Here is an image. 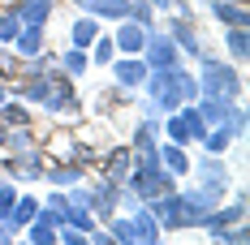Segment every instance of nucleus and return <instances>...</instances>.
Instances as JSON below:
<instances>
[{"mask_svg":"<svg viewBox=\"0 0 250 245\" xmlns=\"http://www.w3.org/2000/svg\"><path fill=\"white\" fill-rule=\"evenodd\" d=\"M95 60H112V39H100L95 43Z\"/></svg>","mask_w":250,"mask_h":245,"instance_id":"obj_26","label":"nucleus"},{"mask_svg":"<svg viewBox=\"0 0 250 245\" xmlns=\"http://www.w3.org/2000/svg\"><path fill=\"white\" fill-rule=\"evenodd\" d=\"M95 35H100V30H95V18H82V22L74 26V48H91V43H95Z\"/></svg>","mask_w":250,"mask_h":245,"instance_id":"obj_18","label":"nucleus"},{"mask_svg":"<svg viewBox=\"0 0 250 245\" xmlns=\"http://www.w3.org/2000/svg\"><path fill=\"white\" fill-rule=\"evenodd\" d=\"M143 52H147L151 69H173L177 65V43H168L164 35H151L147 43H143Z\"/></svg>","mask_w":250,"mask_h":245,"instance_id":"obj_5","label":"nucleus"},{"mask_svg":"<svg viewBox=\"0 0 250 245\" xmlns=\"http://www.w3.org/2000/svg\"><path fill=\"white\" fill-rule=\"evenodd\" d=\"M61 65H65V74H82V69H86V52H82V48L65 52V56H61Z\"/></svg>","mask_w":250,"mask_h":245,"instance_id":"obj_21","label":"nucleus"},{"mask_svg":"<svg viewBox=\"0 0 250 245\" xmlns=\"http://www.w3.org/2000/svg\"><path fill=\"white\" fill-rule=\"evenodd\" d=\"M112 241H134V224L129 220H112Z\"/></svg>","mask_w":250,"mask_h":245,"instance_id":"obj_24","label":"nucleus"},{"mask_svg":"<svg viewBox=\"0 0 250 245\" xmlns=\"http://www.w3.org/2000/svg\"><path fill=\"white\" fill-rule=\"evenodd\" d=\"M151 4H173V0H151Z\"/></svg>","mask_w":250,"mask_h":245,"instance_id":"obj_29","label":"nucleus"},{"mask_svg":"<svg viewBox=\"0 0 250 245\" xmlns=\"http://www.w3.org/2000/svg\"><path fill=\"white\" fill-rule=\"evenodd\" d=\"M35 215H39V202H35V198H22V202H13V211H9V224H13V232H18L22 224H30Z\"/></svg>","mask_w":250,"mask_h":245,"instance_id":"obj_14","label":"nucleus"},{"mask_svg":"<svg viewBox=\"0 0 250 245\" xmlns=\"http://www.w3.org/2000/svg\"><path fill=\"white\" fill-rule=\"evenodd\" d=\"M216 18L229 22V26H246V22H250L246 4H233V0H216Z\"/></svg>","mask_w":250,"mask_h":245,"instance_id":"obj_11","label":"nucleus"},{"mask_svg":"<svg viewBox=\"0 0 250 245\" xmlns=\"http://www.w3.org/2000/svg\"><path fill=\"white\" fill-rule=\"evenodd\" d=\"M203 142H207V151H225L229 142H233V133H229L225 125H220V129H211V133H203Z\"/></svg>","mask_w":250,"mask_h":245,"instance_id":"obj_22","label":"nucleus"},{"mask_svg":"<svg viewBox=\"0 0 250 245\" xmlns=\"http://www.w3.org/2000/svg\"><path fill=\"white\" fill-rule=\"evenodd\" d=\"M112 202H117V185H112V181H108V185H100V194H91V207H95V211H100L104 220H108V215H112V211H117V207H112Z\"/></svg>","mask_w":250,"mask_h":245,"instance_id":"obj_16","label":"nucleus"},{"mask_svg":"<svg viewBox=\"0 0 250 245\" xmlns=\"http://www.w3.org/2000/svg\"><path fill=\"white\" fill-rule=\"evenodd\" d=\"M134 189H138V198H160V194H168V189H173V172H160V168L134 172Z\"/></svg>","mask_w":250,"mask_h":245,"instance_id":"obj_4","label":"nucleus"},{"mask_svg":"<svg viewBox=\"0 0 250 245\" xmlns=\"http://www.w3.org/2000/svg\"><path fill=\"white\" fill-rule=\"evenodd\" d=\"M129 172H134V155H129V151H117V155L108 159V181H112V185H121Z\"/></svg>","mask_w":250,"mask_h":245,"instance_id":"obj_13","label":"nucleus"},{"mask_svg":"<svg viewBox=\"0 0 250 245\" xmlns=\"http://www.w3.org/2000/svg\"><path fill=\"white\" fill-rule=\"evenodd\" d=\"M233 4H250V0H233Z\"/></svg>","mask_w":250,"mask_h":245,"instance_id":"obj_30","label":"nucleus"},{"mask_svg":"<svg viewBox=\"0 0 250 245\" xmlns=\"http://www.w3.org/2000/svg\"><path fill=\"white\" fill-rule=\"evenodd\" d=\"M207 133V121L199 116V108H186V112H177L173 121H168V138H173L177 147H186V142H194Z\"/></svg>","mask_w":250,"mask_h":245,"instance_id":"obj_3","label":"nucleus"},{"mask_svg":"<svg viewBox=\"0 0 250 245\" xmlns=\"http://www.w3.org/2000/svg\"><path fill=\"white\" fill-rule=\"evenodd\" d=\"M129 224H134V241H155V237H160V220H155L151 211H143V207L134 211Z\"/></svg>","mask_w":250,"mask_h":245,"instance_id":"obj_9","label":"nucleus"},{"mask_svg":"<svg viewBox=\"0 0 250 245\" xmlns=\"http://www.w3.org/2000/svg\"><path fill=\"white\" fill-rule=\"evenodd\" d=\"M9 211H13V189H9V185L0 181V215L9 220Z\"/></svg>","mask_w":250,"mask_h":245,"instance_id":"obj_25","label":"nucleus"},{"mask_svg":"<svg viewBox=\"0 0 250 245\" xmlns=\"http://www.w3.org/2000/svg\"><path fill=\"white\" fill-rule=\"evenodd\" d=\"M69 207H91V194H86V189H74V198H69Z\"/></svg>","mask_w":250,"mask_h":245,"instance_id":"obj_28","label":"nucleus"},{"mask_svg":"<svg viewBox=\"0 0 250 245\" xmlns=\"http://www.w3.org/2000/svg\"><path fill=\"white\" fill-rule=\"evenodd\" d=\"M229 52H233L237 60L246 56V26H233V30H229Z\"/></svg>","mask_w":250,"mask_h":245,"instance_id":"obj_23","label":"nucleus"},{"mask_svg":"<svg viewBox=\"0 0 250 245\" xmlns=\"http://www.w3.org/2000/svg\"><path fill=\"white\" fill-rule=\"evenodd\" d=\"M22 35V22H18V13L9 9V13H0V43H13Z\"/></svg>","mask_w":250,"mask_h":245,"instance_id":"obj_19","label":"nucleus"},{"mask_svg":"<svg viewBox=\"0 0 250 245\" xmlns=\"http://www.w3.org/2000/svg\"><path fill=\"white\" fill-rule=\"evenodd\" d=\"M173 43H177V48H186V52H190V56H199V39H194V30H190V26H186V22H173Z\"/></svg>","mask_w":250,"mask_h":245,"instance_id":"obj_17","label":"nucleus"},{"mask_svg":"<svg viewBox=\"0 0 250 245\" xmlns=\"http://www.w3.org/2000/svg\"><path fill=\"white\" fill-rule=\"evenodd\" d=\"M117 43H121V52H143V43H147V30L138 22H125L121 30H117Z\"/></svg>","mask_w":250,"mask_h":245,"instance_id":"obj_10","label":"nucleus"},{"mask_svg":"<svg viewBox=\"0 0 250 245\" xmlns=\"http://www.w3.org/2000/svg\"><path fill=\"white\" fill-rule=\"evenodd\" d=\"M0 99H4V86H0Z\"/></svg>","mask_w":250,"mask_h":245,"instance_id":"obj_31","label":"nucleus"},{"mask_svg":"<svg viewBox=\"0 0 250 245\" xmlns=\"http://www.w3.org/2000/svg\"><path fill=\"white\" fill-rule=\"evenodd\" d=\"M147 86H151V99H155L160 108H168V112L181 108V103H194V99H199V82H194L190 74H181L177 65L173 69H155Z\"/></svg>","mask_w":250,"mask_h":245,"instance_id":"obj_1","label":"nucleus"},{"mask_svg":"<svg viewBox=\"0 0 250 245\" xmlns=\"http://www.w3.org/2000/svg\"><path fill=\"white\" fill-rule=\"evenodd\" d=\"M143 77H147V65H143V60H121V65H117V82H121V86H138Z\"/></svg>","mask_w":250,"mask_h":245,"instance_id":"obj_15","label":"nucleus"},{"mask_svg":"<svg viewBox=\"0 0 250 245\" xmlns=\"http://www.w3.org/2000/svg\"><path fill=\"white\" fill-rule=\"evenodd\" d=\"M160 159H164V168H168V172H190V159H186V151H181V147H168Z\"/></svg>","mask_w":250,"mask_h":245,"instance_id":"obj_20","label":"nucleus"},{"mask_svg":"<svg viewBox=\"0 0 250 245\" xmlns=\"http://www.w3.org/2000/svg\"><path fill=\"white\" fill-rule=\"evenodd\" d=\"M246 220V198H237L233 207H225V211H211L207 220H203V228H211V232H220V228H229V224H242Z\"/></svg>","mask_w":250,"mask_h":245,"instance_id":"obj_7","label":"nucleus"},{"mask_svg":"<svg viewBox=\"0 0 250 245\" xmlns=\"http://www.w3.org/2000/svg\"><path fill=\"white\" fill-rule=\"evenodd\" d=\"M74 176H78L74 168H56V172H52V181H61V185H69V181H74Z\"/></svg>","mask_w":250,"mask_h":245,"instance_id":"obj_27","label":"nucleus"},{"mask_svg":"<svg viewBox=\"0 0 250 245\" xmlns=\"http://www.w3.org/2000/svg\"><path fill=\"white\" fill-rule=\"evenodd\" d=\"M203 86H207V95H211V99H233L237 91H242L237 74L225 69V65H216V60H207V69H203Z\"/></svg>","mask_w":250,"mask_h":245,"instance_id":"obj_2","label":"nucleus"},{"mask_svg":"<svg viewBox=\"0 0 250 245\" xmlns=\"http://www.w3.org/2000/svg\"><path fill=\"white\" fill-rule=\"evenodd\" d=\"M95 18H129V0H78Z\"/></svg>","mask_w":250,"mask_h":245,"instance_id":"obj_8","label":"nucleus"},{"mask_svg":"<svg viewBox=\"0 0 250 245\" xmlns=\"http://www.w3.org/2000/svg\"><path fill=\"white\" fill-rule=\"evenodd\" d=\"M39 35H43V26H22V35L13 39L18 52H22V56H39V48H43V39H39Z\"/></svg>","mask_w":250,"mask_h":245,"instance_id":"obj_12","label":"nucleus"},{"mask_svg":"<svg viewBox=\"0 0 250 245\" xmlns=\"http://www.w3.org/2000/svg\"><path fill=\"white\" fill-rule=\"evenodd\" d=\"M13 13H18V22H22V26H43V22H48V13H52V0H18Z\"/></svg>","mask_w":250,"mask_h":245,"instance_id":"obj_6","label":"nucleus"}]
</instances>
